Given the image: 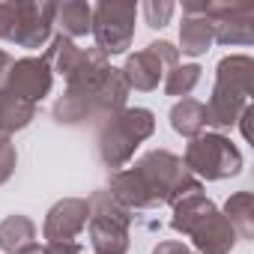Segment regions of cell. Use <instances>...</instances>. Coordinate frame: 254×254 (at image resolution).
Instances as JSON below:
<instances>
[{
    "instance_id": "6da1fadb",
    "label": "cell",
    "mask_w": 254,
    "mask_h": 254,
    "mask_svg": "<svg viewBox=\"0 0 254 254\" xmlns=\"http://www.w3.org/2000/svg\"><path fill=\"white\" fill-rule=\"evenodd\" d=\"M108 191L126 209H150L159 203H177L186 194L203 191V183L189 174L180 156L171 150H150L132 168L114 171L108 180Z\"/></svg>"
},
{
    "instance_id": "7a4b0ae2",
    "label": "cell",
    "mask_w": 254,
    "mask_h": 254,
    "mask_svg": "<svg viewBox=\"0 0 254 254\" xmlns=\"http://www.w3.org/2000/svg\"><path fill=\"white\" fill-rule=\"evenodd\" d=\"M171 227L183 236H189L197 248V254H230L236 245V233L230 221L221 215V209L203 194H186L183 200L174 203V218Z\"/></svg>"
},
{
    "instance_id": "3957f363",
    "label": "cell",
    "mask_w": 254,
    "mask_h": 254,
    "mask_svg": "<svg viewBox=\"0 0 254 254\" xmlns=\"http://www.w3.org/2000/svg\"><path fill=\"white\" fill-rule=\"evenodd\" d=\"M251 93H254V60L248 54L221 57L218 66H215L212 96L203 105L206 126H215V129H230V126H236L242 111L251 105L248 102Z\"/></svg>"
},
{
    "instance_id": "277c9868",
    "label": "cell",
    "mask_w": 254,
    "mask_h": 254,
    "mask_svg": "<svg viewBox=\"0 0 254 254\" xmlns=\"http://www.w3.org/2000/svg\"><path fill=\"white\" fill-rule=\"evenodd\" d=\"M153 132H156V114L150 108H123V111L105 117L96 132V147H99L102 165L111 174L123 171L132 162L135 150L147 138H153Z\"/></svg>"
},
{
    "instance_id": "5b68a950",
    "label": "cell",
    "mask_w": 254,
    "mask_h": 254,
    "mask_svg": "<svg viewBox=\"0 0 254 254\" xmlns=\"http://www.w3.org/2000/svg\"><path fill=\"white\" fill-rule=\"evenodd\" d=\"M51 0H6L0 3V39L18 48H42L54 30Z\"/></svg>"
},
{
    "instance_id": "8992f818",
    "label": "cell",
    "mask_w": 254,
    "mask_h": 254,
    "mask_svg": "<svg viewBox=\"0 0 254 254\" xmlns=\"http://www.w3.org/2000/svg\"><path fill=\"white\" fill-rule=\"evenodd\" d=\"M90 218H87V233L90 245L96 254H126L129 251V227H132V212L126 209L108 189L93 191L87 197Z\"/></svg>"
},
{
    "instance_id": "52a82bcc",
    "label": "cell",
    "mask_w": 254,
    "mask_h": 254,
    "mask_svg": "<svg viewBox=\"0 0 254 254\" xmlns=\"http://www.w3.org/2000/svg\"><path fill=\"white\" fill-rule=\"evenodd\" d=\"M183 165L189 168L191 177L215 183V180L236 177L242 171V153L221 132H206V135H197L186 144Z\"/></svg>"
},
{
    "instance_id": "ba28073f",
    "label": "cell",
    "mask_w": 254,
    "mask_h": 254,
    "mask_svg": "<svg viewBox=\"0 0 254 254\" xmlns=\"http://www.w3.org/2000/svg\"><path fill=\"white\" fill-rule=\"evenodd\" d=\"M135 18L138 6L123 3V0H102L93 6V24L90 33L96 39V48L111 57V54H126L135 39Z\"/></svg>"
},
{
    "instance_id": "9c48e42d",
    "label": "cell",
    "mask_w": 254,
    "mask_h": 254,
    "mask_svg": "<svg viewBox=\"0 0 254 254\" xmlns=\"http://www.w3.org/2000/svg\"><path fill=\"white\" fill-rule=\"evenodd\" d=\"M203 15L212 24V42L218 45H251L254 42V6L251 3H224L206 0Z\"/></svg>"
},
{
    "instance_id": "30bf717a",
    "label": "cell",
    "mask_w": 254,
    "mask_h": 254,
    "mask_svg": "<svg viewBox=\"0 0 254 254\" xmlns=\"http://www.w3.org/2000/svg\"><path fill=\"white\" fill-rule=\"evenodd\" d=\"M54 87V72L48 66L45 57H21L9 66L6 78H3V90H9L12 96L39 105Z\"/></svg>"
},
{
    "instance_id": "8fae6325",
    "label": "cell",
    "mask_w": 254,
    "mask_h": 254,
    "mask_svg": "<svg viewBox=\"0 0 254 254\" xmlns=\"http://www.w3.org/2000/svg\"><path fill=\"white\" fill-rule=\"evenodd\" d=\"M90 206L84 197H63L57 200L42 224V236L48 242H75V236L87 227Z\"/></svg>"
},
{
    "instance_id": "7c38bea8",
    "label": "cell",
    "mask_w": 254,
    "mask_h": 254,
    "mask_svg": "<svg viewBox=\"0 0 254 254\" xmlns=\"http://www.w3.org/2000/svg\"><path fill=\"white\" fill-rule=\"evenodd\" d=\"M123 75L129 81V87L141 90V93H150L159 87V81L165 78V66L159 63V57L153 51H135L126 57V66H123Z\"/></svg>"
},
{
    "instance_id": "4fadbf2b",
    "label": "cell",
    "mask_w": 254,
    "mask_h": 254,
    "mask_svg": "<svg viewBox=\"0 0 254 254\" xmlns=\"http://www.w3.org/2000/svg\"><path fill=\"white\" fill-rule=\"evenodd\" d=\"M33 120H36V105H30L0 87V135L12 138L15 132L27 129Z\"/></svg>"
},
{
    "instance_id": "5bb4252c",
    "label": "cell",
    "mask_w": 254,
    "mask_h": 254,
    "mask_svg": "<svg viewBox=\"0 0 254 254\" xmlns=\"http://www.w3.org/2000/svg\"><path fill=\"white\" fill-rule=\"evenodd\" d=\"M54 24L66 39L87 36L93 24V6L84 3V0H63V3L54 6Z\"/></svg>"
},
{
    "instance_id": "9a60e30c",
    "label": "cell",
    "mask_w": 254,
    "mask_h": 254,
    "mask_svg": "<svg viewBox=\"0 0 254 254\" xmlns=\"http://www.w3.org/2000/svg\"><path fill=\"white\" fill-rule=\"evenodd\" d=\"M212 45V24L206 15H183L180 24V54L186 57H200Z\"/></svg>"
},
{
    "instance_id": "2e32d148",
    "label": "cell",
    "mask_w": 254,
    "mask_h": 254,
    "mask_svg": "<svg viewBox=\"0 0 254 254\" xmlns=\"http://www.w3.org/2000/svg\"><path fill=\"white\" fill-rule=\"evenodd\" d=\"M33 242H36V224L27 215L15 212L0 221V251L3 254H18Z\"/></svg>"
},
{
    "instance_id": "e0dca14e",
    "label": "cell",
    "mask_w": 254,
    "mask_h": 254,
    "mask_svg": "<svg viewBox=\"0 0 254 254\" xmlns=\"http://www.w3.org/2000/svg\"><path fill=\"white\" fill-rule=\"evenodd\" d=\"M203 126H206V111H203V102L197 99H180L174 108H171V129L183 138H197L203 135Z\"/></svg>"
},
{
    "instance_id": "ac0fdd59",
    "label": "cell",
    "mask_w": 254,
    "mask_h": 254,
    "mask_svg": "<svg viewBox=\"0 0 254 254\" xmlns=\"http://www.w3.org/2000/svg\"><path fill=\"white\" fill-rule=\"evenodd\" d=\"M221 215L230 221L236 239H254V194H251V191H236V194H230Z\"/></svg>"
},
{
    "instance_id": "d6986e66",
    "label": "cell",
    "mask_w": 254,
    "mask_h": 254,
    "mask_svg": "<svg viewBox=\"0 0 254 254\" xmlns=\"http://www.w3.org/2000/svg\"><path fill=\"white\" fill-rule=\"evenodd\" d=\"M200 66L197 63H177L171 72H165V93L168 96H180V99H189V93L197 87L200 81Z\"/></svg>"
},
{
    "instance_id": "ffe728a7",
    "label": "cell",
    "mask_w": 254,
    "mask_h": 254,
    "mask_svg": "<svg viewBox=\"0 0 254 254\" xmlns=\"http://www.w3.org/2000/svg\"><path fill=\"white\" fill-rule=\"evenodd\" d=\"M174 3L171 0H147L144 3V18H147V24L153 27V30H162L168 21H171V15H174Z\"/></svg>"
},
{
    "instance_id": "44dd1931",
    "label": "cell",
    "mask_w": 254,
    "mask_h": 254,
    "mask_svg": "<svg viewBox=\"0 0 254 254\" xmlns=\"http://www.w3.org/2000/svg\"><path fill=\"white\" fill-rule=\"evenodd\" d=\"M15 165H18V153H15V144H12V138L0 135V186L12 180V174H15Z\"/></svg>"
},
{
    "instance_id": "7402d4cb",
    "label": "cell",
    "mask_w": 254,
    "mask_h": 254,
    "mask_svg": "<svg viewBox=\"0 0 254 254\" xmlns=\"http://www.w3.org/2000/svg\"><path fill=\"white\" fill-rule=\"evenodd\" d=\"M147 51H153L165 69H174V66L180 63V51H177L171 42H165V39H159V42H150V45H147Z\"/></svg>"
},
{
    "instance_id": "603a6c76",
    "label": "cell",
    "mask_w": 254,
    "mask_h": 254,
    "mask_svg": "<svg viewBox=\"0 0 254 254\" xmlns=\"http://www.w3.org/2000/svg\"><path fill=\"white\" fill-rule=\"evenodd\" d=\"M42 254H81V245L78 242H48Z\"/></svg>"
},
{
    "instance_id": "cb8c5ba5",
    "label": "cell",
    "mask_w": 254,
    "mask_h": 254,
    "mask_svg": "<svg viewBox=\"0 0 254 254\" xmlns=\"http://www.w3.org/2000/svg\"><path fill=\"white\" fill-rule=\"evenodd\" d=\"M153 254H189V248L183 242H177V239H168V242H159L153 248Z\"/></svg>"
},
{
    "instance_id": "d4e9b609",
    "label": "cell",
    "mask_w": 254,
    "mask_h": 254,
    "mask_svg": "<svg viewBox=\"0 0 254 254\" xmlns=\"http://www.w3.org/2000/svg\"><path fill=\"white\" fill-rule=\"evenodd\" d=\"M9 66H12V57L0 48V87H3V78H6V72H9Z\"/></svg>"
},
{
    "instance_id": "484cf974",
    "label": "cell",
    "mask_w": 254,
    "mask_h": 254,
    "mask_svg": "<svg viewBox=\"0 0 254 254\" xmlns=\"http://www.w3.org/2000/svg\"><path fill=\"white\" fill-rule=\"evenodd\" d=\"M18 254H42V248L33 242V245H27V248H24V251H18Z\"/></svg>"
},
{
    "instance_id": "4316f807",
    "label": "cell",
    "mask_w": 254,
    "mask_h": 254,
    "mask_svg": "<svg viewBox=\"0 0 254 254\" xmlns=\"http://www.w3.org/2000/svg\"><path fill=\"white\" fill-rule=\"evenodd\" d=\"M189 254H191V251H189Z\"/></svg>"
}]
</instances>
